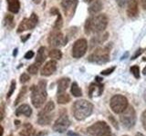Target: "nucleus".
I'll return each mask as SVG.
<instances>
[{
  "label": "nucleus",
  "mask_w": 146,
  "mask_h": 136,
  "mask_svg": "<svg viewBox=\"0 0 146 136\" xmlns=\"http://www.w3.org/2000/svg\"><path fill=\"white\" fill-rule=\"evenodd\" d=\"M110 59V49L108 47H100L90 54L89 61L95 63H105Z\"/></svg>",
  "instance_id": "423d86ee"
},
{
  "label": "nucleus",
  "mask_w": 146,
  "mask_h": 136,
  "mask_svg": "<svg viewBox=\"0 0 146 136\" xmlns=\"http://www.w3.org/2000/svg\"><path fill=\"white\" fill-rule=\"evenodd\" d=\"M29 37H30V35H25V37H21V40L23 42H26V40L29 39Z\"/></svg>",
  "instance_id": "c03bdc74"
},
{
  "label": "nucleus",
  "mask_w": 146,
  "mask_h": 136,
  "mask_svg": "<svg viewBox=\"0 0 146 136\" xmlns=\"http://www.w3.org/2000/svg\"><path fill=\"white\" fill-rule=\"evenodd\" d=\"M109 120H110V121H111V122H112L113 126L115 127L116 129H119V126H118L117 122H116L115 120H114V118L112 117V115H110V116H109Z\"/></svg>",
  "instance_id": "4c0bfd02"
},
{
  "label": "nucleus",
  "mask_w": 146,
  "mask_h": 136,
  "mask_svg": "<svg viewBox=\"0 0 146 136\" xmlns=\"http://www.w3.org/2000/svg\"><path fill=\"white\" fill-rule=\"evenodd\" d=\"M34 3H36V4H39L40 2H41V0H32Z\"/></svg>",
  "instance_id": "49530a36"
},
{
  "label": "nucleus",
  "mask_w": 146,
  "mask_h": 136,
  "mask_svg": "<svg viewBox=\"0 0 146 136\" xmlns=\"http://www.w3.org/2000/svg\"><path fill=\"white\" fill-rule=\"evenodd\" d=\"M102 78H100V77H96V82H98V83H102Z\"/></svg>",
  "instance_id": "a18cd8bd"
},
{
  "label": "nucleus",
  "mask_w": 146,
  "mask_h": 136,
  "mask_svg": "<svg viewBox=\"0 0 146 136\" xmlns=\"http://www.w3.org/2000/svg\"><path fill=\"white\" fill-rule=\"evenodd\" d=\"M47 82L45 80L39 81L38 85H34L31 88V101L35 108H39L44 104L47 100Z\"/></svg>",
  "instance_id": "f03ea898"
},
{
  "label": "nucleus",
  "mask_w": 146,
  "mask_h": 136,
  "mask_svg": "<svg viewBox=\"0 0 146 136\" xmlns=\"http://www.w3.org/2000/svg\"><path fill=\"white\" fill-rule=\"evenodd\" d=\"M57 70V62L55 60L48 61L46 65H44L42 70H41V75L43 76H49L54 74Z\"/></svg>",
  "instance_id": "ddd939ff"
},
{
  "label": "nucleus",
  "mask_w": 146,
  "mask_h": 136,
  "mask_svg": "<svg viewBox=\"0 0 146 136\" xmlns=\"http://www.w3.org/2000/svg\"><path fill=\"white\" fill-rule=\"evenodd\" d=\"M114 70H115V66H112L111 68H108V69H106V70H103L100 74H102V75H111Z\"/></svg>",
  "instance_id": "72a5a7b5"
},
{
  "label": "nucleus",
  "mask_w": 146,
  "mask_h": 136,
  "mask_svg": "<svg viewBox=\"0 0 146 136\" xmlns=\"http://www.w3.org/2000/svg\"><path fill=\"white\" fill-rule=\"evenodd\" d=\"M15 89H16V82L13 80V81L11 82L10 89H9L8 93H7V98H9V97H10L11 95L13 94V93H14V91H15Z\"/></svg>",
  "instance_id": "473e14b6"
},
{
  "label": "nucleus",
  "mask_w": 146,
  "mask_h": 136,
  "mask_svg": "<svg viewBox=\"0 0 146 136\" xmlns=\"http://www.w3.org/2000/svg\"><path fill=\"white\" fill-rule=\"evenodd\" d=\"M143 61H146V57H145V58H143Z\"/></svg>",
  "instance_id": "5fc2aeb1"
},
{
  "label": "nucleus",
  "mask_w": 146,
  "mask_h": 136,
  "mask_svg": "<svg viewBox=\"0 0 146 136\" xmlns=\"http://www.w3.org/2000/svg\"><path fill=\"white\" fill-rule=\"evenodd\" d=\"M32 113V109L29 104H22L19 106L16 111V115L20 116V115H25L26 117H29Z\"/></svg>",
  "instance_id": "dca6fc26"
},
{
  "label": "nucleus",
  "mask_w": 146,
  "mask_h": 136,
  "mask_svg": "<svg viewBox=\"0 0 146 136\" xmlns=\"http://www.w3.org/2000/svg\"><path fill=\"white\" fill-rule=\"evenodd\" d=\"M86 2H88V3H91V2H93V1H95V0H85Z\"/></svg>",
  "instance_id": "8fccbe9b"
},
{
  "label": "nucleus",
  "mask_w": 146,
  "mask_h": 136,
  "mask_svg": "<svg viewBox=\"0 0 146 136\" xmlns=\"http://www.w3.org/2000/svg\"><path fill=\"white\" fill-rule=\"evenodd\" d=\"M143 98H144V100L146 101V91H145V93H144V96H143Z\"/></svg>",
  "instance_id": "603ef678"
},
{
  "label": "nucleus",
  "mask_w": 146,
  "mask_h": 136,
  "mask_svg": "<svg viewBox=\"0 0 146 136\" xmlns=\"http://www.w3.org/2000/svg\"><path fill=\"white\" fill-rule=\"evenodd\" d=\"M141 53H143V49H141V48H140V49H138V50H137V51H136V53L134 54V56L131 57V59H132V60H133V59H136V58L138 57L139 56H141Z\"/></svg>",
  "instance_id": "58836bf2"
},
{
  "label": "nucleus",
  "mask_w": 146,
  "mask_h": 136,
  "mask_svg": "<svg viewBox=\"0 0 146 136\" xmlns=\"http://www.w3.org/2000/svg\"><path fill=\"white\" fill-rule=\"evenodd\" d=\"M131 1V0H116V2L118 3V5L120 7H123L125 6L126 4H128Z\"/></svg>",
  "instance_id": "e433bc0d"
},
{
  "label": "nucleus",
  "mask_w": 146,
  "mask_h": 136,
  "mask_svg": "<svg viewBox=\"0 0 146 136\" xmlns=\"http://www.w3.org/2000/svg\"><path fill=\"white\" fill-rule=\"evenodd\" d=\"M57 101L58 103H60V104H65V103H68V102H70V96L65 92L58 94Z\"/></svg>",
  "instance_id": "b1692460"
},
{
  "label": "nucleus",
  "mask_w": 146,
  "mask_h": 136,
  "mask_svg": "<svg viewBox=\"0 0 146 136\" xmlns=\"http://www.w3.org/2000/svg\"><path fill=\"white\" fill-rule=\"evenodd\" d=\"M20 136H31V135H27V134H24V133H19Z\"/></svg>",
  "instance_id": "3c124183"
},
{
  "label": "nucleus",
  "mask_w": 146,
  "mask_h": 136,
  "mask_svg": "<svg viewBox=\"0 0 146 136\" xmlns=\"http://www.w3.org/2000/svg\"><path fill=\"white\" fill-rule=\"evenodd\" d=\"M108 25V18L104 14L94 15L88 18L85 24V33L89 35L90 33L99 34L102 33L106 29Z\"/></svg>",
  "instance_id": "f257e3e1"
},
{
  "label": "nucleus",
  "mask_w": 146,
  "mask_h": 136,
  "mask_svg": "<svg viewBox=\"0 0 146 136\" xmlns=\"http://www.w3.org/2000/svg\"><path fill=\"white\" fill-rule=\"evenodd\" d=\"M20 133H24V134H27V135H33L34 134V129L29 124H27L24 125V128H23L22 131Z\"/></svg>",
  "instance_id": "c756f323"
},
{
  "label": "nucleus",
  "mask_w": 146,
  "mask_h": 136,
  "mask_svg": "<svg viewBox=\"0 0 146 136\" xmlns=\"http://www.w3.org/2000/svg\"><path fill=\"white\" fill-rule=\"evenodd\" d=\"M87 48H88V43L86 39H79L74 43L72 46L71 54L74 58H80L86 54Z\"/></svg>",
  "instance_id": "1a4fd4ad"
},
{
  "label": "nucleus",
  "mask_w": 146,
  "mask_h": 136,
  "mask_svg": "<svg viewBox=\"0 0 146 136\" xmlns=\"http://www.w3.org/2000/svg\"><path fill=\"white\" fill-rule=\"evenodd\" d=\"M1 111H2L1 120H3V118H4V115H5V108H4V103H2V106H1Z\"/></svg>",
  "instance_id": "79ce46f5"
},
{
  "label": "nucleus",
  "mask_w": 146,
  "mask_h": 136,
  "mask_svg": "<svg viewBox=\"0 0 146 136\" xmlns=\"http://www.w3.org/2000/svg\"><path fill=\"white\" fill-rule=\"evenodd\" d=\"M46 57H47V54H46V48L44 46H41L38 49V54H36V63H38V65H41V63H43L44 61L46 60Z\"/></svg>",
  "instance_id": "4be33fe9"
},
{
  "label": "nucleus",
  "mask_w": 146,
  "mask_h": 136,
  "mask_svg": "<svg viewBox=\"0 0 146 136\" xmlns=\"http://www.w3.org/2000/svg\"><path fill=\"white\" fill-rule=\"evenodd\" d=\"M108 38V33L106 32H102V33H99L97 35H95L94 37L91 39V44H99L103 43L105 40Z\"/></svg>",
  "instance_id": "412c9836"
},
{
  "label": "nucleus",
  "mask_w": 146,
  "mask_h": 136,
  "mask_svg": "<svg viewBox=\"0 0 146 136\" xmlns=\"http://www.w3.org/2000/svg\"><path fill=\"white\" fill-rule=\"evenodd\" d=\"M111 128L105 122H97L87 129L88 136H111Z\"/></svg>",
  "instance_id": "20e7f679"
},
{
  "label": "nucleus",
  "mask_w": 146,
  "mask_h": 136,
  "mask_svg": "<svg viewBox=\"0 0 146 136\" xmlns=\"http://www.w3.org/2000/svg\"><path fill=\"white\" fill-rule=\"evenodd\" d=\"M48 56L54 60H59L62 57V53L59 49H51L48 53Z\"/></svg>",
  "instance_id": "393cba45"
},
{
  "label": "nucleus",
  "mask_w": 146,
  "mask_h": 136,
  "mask_svg": "<svg viewBox=\"0 0 146 136\" xmlns=\"http://www.w3.org/2000/svg\"><path fill=\"white\" fill-rule=\"evenodd\" d=\"M141 124H143L144 130L146 131V110L141 114Z\"/></svg>",
  "instance_id": "c9c22d12"
},
{
  "label": "nucleus",
  "mask_w": 146,
  "mask_h": 136,
  "mask_svg": "<svg viewBox=\"0 0 146 136\" xmlns=\"http://www.w3.org/2000/svg\"><path fill=\"white\" fill-rule=\"evenodd\" d=\"M70 92L71 94H73V96L75 97H80L82 95V92L80 88L79 87V85H78L77 83H73L71 84V88H70Z\"/></svg>",
  "instance_id": "a878e982"
},
{
  "label": "nucleus",
  "mask_w": 146,
  "mask_h": 136,
  "mask_svg": "<svg viewBox=\"0 0 146 136\" xmlns=\"http://www.w3.org/2000/svg\"><path fill=\"white\" fill-rule=\"evenodd\" d=\"M135 136H144V135L143 133H136Z\"/></svg>",
  "instance_id": "09e8293b"
},
{
  "label": "nucleus",
  "mask_w": 146,
  "mask_h": 136,
  "mask_svg": "<svg viewBox=\"0 0 146 136\" xmlns=\"http://www.w3.org/2000/svg\"><path fill=\"white\" fill-rule=\"evenodd\" d=\"M53 119V115L50 113H39L38 122L40 125H48Z\"/></svg>",
  "instance_id": "a211bd4d"
},
{
  "label": "nucleus",
  "mask_w": 146,
  "mask_h": 136,
  "mask_svg": "<svg viewBox=\"0 0 146 136\" xmlns=\"http://www.w3.org/2000/svg\"><path fill=\"white\" fill-rule=\"evenodd\" d=\"M30 79V77H29V75H27V74H23L21 76H20V82L22 84H25V83H27V81H29Z\"/></svg>",
  "instance_id": "f704fd0d"
},
{
  "label": "nucleus",
  "mask_w": 146,
  "mask_h": 136,
  "mask_svg": "<svg viewBox=\"0 0 146 136\" xmlns=\"http://www.w3.org/2000/svg\"><path fill=\"white\" fill-rule=\"evenodd\" d=\"M78 5V0H62L61 7L63 11L68 17H71L74 15L76 7Z\"/></svg>",
  "instance_id": "f8f14e48"
},
{
  "label": "nucleus",
  "mask_w": 146,
  "mask_h": 136,
  "mask_svg": "<svg viewBox=\"0 0 146 136\" xmlns=\"http://www.w3.org/2000/svg\"><path fill=\"white\" fill-rule=\"evenodd\" d=\"M4 24H5V26L7 27V28H13L14 25H15V23H14V17H13V16L7 15L6 16H5Z\"/></svg>",
  "instance_id": "bb28decb"
},
{
  "label": "nucleus",
  "mask_w": 146,
  "mask_h": 136,
  "mask_svg": "<svg viewBox=\"0 0 146 136\" xmlns=\"http://www.w3.org/2000/svg\"><path fill=\"white\" fill-rule=\"evenodd\" d=\"M8 3V10L16 14L19 11V8H20V3H19V0H13V1L10 2H7Z\"/></svg>",
  "instance_id": "5701e85b"
},
{
  "label": "nucleus",
  "mask_w": 146,
  "mask_h": 136,
  "mask_svg": "<svg viewBox=\"0 0 146 136\" xmlns=\"http://www.w3.org/2000/svg\"><path fill=\"white\" fill-rule=\"evenodd\" d=\"M27 86H23L22 89L20 90L19 94H18V96H17V98L16 100V102H15V105H17L18 103L22 102V100H24V98L26 96V94H27Z\"/></svg>",
  "instance_id": "cd10ccee"
},
{
  "label": "nucleus",
  "mask_w": 146,
  "mask_h": 136,
  "mask_svg": "<svg viewBox=\"0 0 146 136\" xmlns=\"http://www.w3.org/2000/svg\"><path fill=\"white\" fill-rule=\"evenodd\" d=\"M8 136H13V135H12V134H10V135H8Z\"/></svg>",
  "instance_id": "6e6d98bb"
},
{
  "label": "nucleus",
  "mask_w": 146,
  "mask_h": 136,
  "mask_svg": "<svg viewBox=\"0 0 146 136\" xmlns=\"http://www.w3.org/2000/svg\"><path fill=\"white\" fill-rule=\"evenodd\" d=\"M10 1H13V0H7V2H10Z\"/></svg>",
  "instance_id": "864d4df0"
},
{
  "label": "nucleus",
  "mask_w": 146,
  "mask_h": 136,
  "mask_svg": "<svg viewBox=\"0 0 146 136\" xmlns=\"http://www.w3.org/2000/svg\"><path fill=\"white\" fill-rule=\"evenodd\" d=\"M33 56H34V52L33 51H29L25 54V58L26 59H31V58H33Z\"/></svg>",
  "instance_id": "ea45409f"
},
{
  "label": "nucleus",
  "mask_w": 146,
  "mask_h": 136,
  "mask_svg": "<svg viewBox=\"0 0 146 136\" xmlns=\"http://www.w3.org/2000/svg\"><path fill=\"white\" fill-rule=\"evenodd\" d=\"M93 111L92 103L86 100H78L72 105V113L75 119L81 121L89 117Z\"/></svg>",
  "instance_id": "7ed1b4c3"
},
{
  "label": "nucleus",
  "mask_w": 146,
  "mask_h": 136,
  "mask_svg": "<svg viewBox=\"0 0 146 136\" xmlns=\"http://www.w3.org/2000/svg\"><path fill=\"white\" fill-rule=\"evenodd\" d=\"M123 136H128V135H123Z\"/></svg>",
  "instance_id": "4d7b16f0"
},
{
  "label": "nucleus",
  "mask_w": 146,
  "mask_h": 136,
  "mask_svg": "<svg viewBox=\"0 0 146 136\" xmlns=\"http://www.w3.org/2000/svg\"><path fill=\"white\" fill-rule=\"evenodd\" d=\"M103 92V85L100 83H94L90 85L89 94L90 97H93V95H100Z\"/></svg>",
  "instance_id": "2eb2a0df"
},
{
  "label": "nucleus",
  "mask_w": 146,
  "mask_h": 136,
  "mask_svg": "<svg viewBox=\"0 0 146 136\" xmlns=\"http://www.w3.org/2000/svg\"><path fill=\"white\" fill-rule=\"evenodd\" d=\"M68 136H80V135L78 133H74V131H68Z\"/></svg>",
  "instance_id": "a19ab883"
},
{
  "label": "nucleus",
  "mask_w": 146,
  "mask_h": 136,
  "mask_svg": "<svg viewBox=\"0 0 146 136\" xmlns=\"http://www.w3.org/2000/svg\"><path fill=\"white\" fill-rule=\"evenodd\" d=\"M138 0H131L128 3L127 7V15L129 17H135L138 15Z\"/></svg>",
  "instance_id": "4468645a"
},
{
  "label": "nucleus",
  "mask_w": 146,
  "mask_h": 136,
  "mask_svg": "<svg viewBox=\"0 0 146 136\" xmlns=\"http://www.w3.org/2000/svg\"><path fill=\"white\" fill-rule=\"evenodd\" d=\"M70 125V121L66 113H63L58 117V119L55 122L53 125V130L58 133H64Z\"/></svg>",
  "instance_id": "9b49d317"
},
{
  "label": "nucleus",
  "mask_w": 146,
  "mask_h": 136,
  "mask_svg": "<svg viewBox=\"0 0 146 136\" xmlns=\"http://www.w3.org/2000/svg\"><path fill=\"white\" fill-rule=\"evenodd\" d=\"M131 73L132 75H133V76L135 77V78H140V68L139 66L137 65H133L131 67Z\"/></svg>",
  "instance_id": "7c9ffc66"
},
{
  "label": "nucleus",
  "mask_w": 146,
  "mask_h": 136,
  "mask_svg": "<svg viewBox=\"0 0 146 136\" xmlns=\"http://www.w3.org/2000/svg\"><path fill=\"white\" fill-rule=\"evenodd\" d=\"M70 84V78H61L59 79L58 82V94L64 93L68 87V85Z\"/></svg>",
  "instance_id": "aec40b11"
},
{
  "label": "nucleus",
  "mask_w": 146,
  "mask_h": 136,
  "mask_svg": "<svg viewBox=\"0 0 146 136\" xmlns=\"http://www.w3.org/2000/svg\"><path fill=\"white\" fill-rule=\"evenodd\" d=\"M102 9V4L100 0H95V1L91 2L89 7V13L90 15H96Z\"/></svg>",
  "instance_id": "6ab92c4d"
},
{
  "label": "nucleus",
  "mask_w": 146,
  "mask_h": 136,
  "mask_svg": "<svg viewBox=\"0 0 146 136\" xmlns=\"http://www.w3.org/2000/svg\"><path fill=\"white\" fill-rule=\"evenodd\" d=\"M141 7L144 9H146V0H141Z\"/></svg>",
  "instance_id": "37998d69"
},
{
  "label": "nucleus",
  "mask_w": 146,
  "mask_h": 136,
  "mask_svg": "<svg viewBox=\"0 0 146 136\" xmlns=\"http://www.w3.org/2000/svg\"><path fill=\"white\" fill-rule=\"evenodd\" d=\"M120 120L125 128H132L136 124V112L134 108L132 106H128L126 110L121 113Z\"/></svg>",
  "instance_id": "39448f33"
},
{
  "label": "nucleus",
  "mask_w": 146,
  "mask_h": 136,
  "mask_svg": "<svg viewBox=\"0 0 146 136\" xmlns=\"http://www.w3.org/2000/svg\"><path fill=\"white\" fill-rule=\"evenodd\" d=\"M38 16L33 13L29 18H25V19L22 20V22L19 24V26H18L17 33H21V32H24L26 30L34 28L36 26V24H38Z\"/></svg>",
  "instance_id": "9d476101"
},
{
  "label": "nucleus",
  "mask_w": 146,
  "mask_h": 136,
  "mask_svg": "<svg viewBox=\"0 0 146 136\" xmlns=\"http://www.w3.org/2000/svg\"><path fill=\"white\" fill-rule=\"evenodd\" d=\"M54 109H55V104L52 101H50L46 104L44 109L39 113H51V112L54 110Z\"/></svg>",
  "instance_id": "c85d7f7f"
},
{
  "label": "nucleus",
  "mask_w": 146,
  "mask_h": 136,
  "mask_svg": "<svg viewBox=\"0 0 146 136\" xmlns=\"http://www.w3.org/2000/svg\"><path fill=\"white\" fill-rule=\"evenodd\" d=\"M50 13H51V15H56L58 16L56 23H55V25H54V29L59 30L62 27V25H63V20H62L60 13H59V11L56 7H52L51 10H50Z\"/></svg>",
  "instance_id": "f3484780"
},
{
  "label": "nucleus",
  "mask_w": 146,
  "mask_h": 136,
  "mask_svg": "<svg viewBox=\"0 0 146 136\" xmlns=\"http://www.w3.org/2000/svg\"><path fill=\"white\" fill-rule=\"evenodd\" d=\"M27 72H29V74H31V75L38 74V65H36V63H34V65H29V67L27 68Z\"/></svg>",
  "instance_id": "2f4dec72"
},
{
  "label": "nucleus",
  "mask_w": 146,
  "mask_h": 136,
  "mask_svg": "<svg viewBox=\"0 0 146 136\" xmlns=\"http://www.w3.org/2000/svg\"><path fill=\"white\" fill-rule=\"evenodd\" d=\"M67 38L63 35L59 30L55 29L53 32L49 34L48 38V42L50 45H52L54 47H60L65 45L67 44Z\"/></svg>",
  "instance_id": "6e6552de"
},
{
  "label": "nucleus",
  "mask_w": 146,
  "mask_h": 136,
  "mask_svg": "<svg viewBox=\"0 0 146 136\" xmlns=\"http://www.w3.org/2000/svg\"><path fill=\"white\" fill-rule=\"evenodd\" d=\"M111 108L115 113H121L128 107V100L121 94H116L111 99Z\"/></svg>",
  "instance_id": "0eeeda50"
},
{
  "label": "nucleus",
  "mask_w": 146,
  "mask_h": 136,
  "mask_svg": "<svg viewBox=\"0 0 146 136\" xmlns=\"http://www.w3.org/2000/svg\"><path fill=\"white\" fill-rule=\"evenodd\" d=\"M143 74L144 75H146V66L143 68Z\"/></svg>",
  "instance_id": "de8ad7c7"
}]
</instances>
